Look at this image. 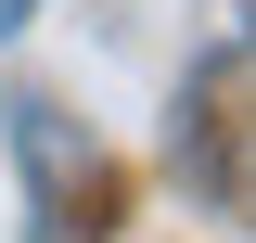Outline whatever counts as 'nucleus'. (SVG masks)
Wrapping results in <instances>:
<instances>
[{
	"label": "nucleus",
	"instance_id": "1",
	"mask_svg": "<svg viewBox=\"0 0 256 243\" xmlns=\"http://www.w3.org/2000/svg\"><path fill=\"white\" fill-rule=\"evenodd\" d=\"M13 154H26V192H38V230H64V205H77V141H64V116L52 102H13Z\"/></svg>",
	"mask_w": 256,
	"mask_h": 243
}]
</instances>
